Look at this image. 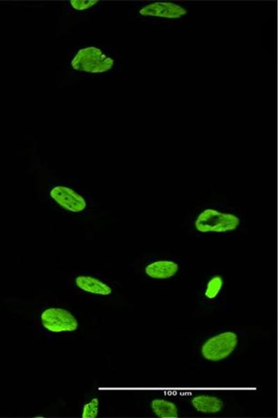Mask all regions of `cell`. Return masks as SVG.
<instances>
[{
	"instance_id": "3",
	"label": "cell",
	"mask_w": 279,
	"mask_h": 418,
	"mask_svg": "<svg viewBox=\"0 0 279 418\" xmlns=\"http://www.w3.org/2000/svg\"><path fill=\"white\" fill-rule=\"evenodd\" d=\"M239 344L240 336L237 332L226 331L205 340L200 347V354L208 362H221L230 357Z\"/></svg>"
},
{
	"instance_id": "9",
	"label": "cell",
	"mask_w": 279,
	"mask_h": 418,
	"mask_svg": "<svg viewBox=\"0 0 279 418\" xmlns=\"http://www.w3.org/2000/svg\"><path fill=\"white\" fill-rule=\"evenodd\" d=\"M75 284L81 290L94 295L107 297L112 292L109 286L91 276H78L76 278Z\"/></svg>"
},
{
	"instance_id": "6",
	"label": "cell",
	"mask_w": 279,
	"mask_h": 418,
	"mask_svg": "<svg viewBox=\"0 0 279 418\" xmlns=\"http://www.w3.org/2000/svg\"><path fill=\"white\" fill-rule=\"evenodd\" d=\"M50 196L62 208L73 213L81 212L87 207V202L82 195L64 186L52 189Z\"/></svg>"
},
{
	"instance_id": "7",
	"label": "cell",
	"mask_w": 279,
	"mask_h": 418,
	"mask_svg": "<svg viewBox=\"0 0 279 418\" xmlns=\"http://www.w3.org/2000/svg\"><path fill=\"white\" fill-rule=\"evenodd\" d=\"M139 12L143 17L167 19H179L187 14L185 8L172 3H155L144 7Z\"/></svg>"
},
{
	"instance_id": "5",
	"label": "cell",
	"mask_w": 279,
	"mask_h": 418,
	"mask_svg": "<svg viewBox=\"0 0 279 418\" xmlns=\"http://www.w3.org/2000/svg\"><path fill=\"white\" fill-rule=\"evenodd\" d=\"M40 320L44 329L55 333L73 332L78 327L76 317L62 308H48L42 313Z\"/></svg>"
},
{
	"instance_id": "4",
	"label": "cell",
	"mask_w": 279,
	"mask_h": 418,
	"mask_svg": "<svg viewBox=\"0 0 279 418\" xmlns=\"http://www.w3.org/2000/svg\"><path fill=\"white\" fill-rule=\"evenodd\" d=\"M114 60L96 47L81 49L71 61V67L78 71L103 73L111 70Z\"/></svg>"
},
{
	"instance_id": "10",
	"label": "cell",
	"mask_w": 279,
	"mask_h": 418,
	"mask_svg": "<svg viewBox=\"0 0 279 418\" xmlns=\"http://www.w3.org/2000/svg\"><path fill=\"white\" fill-rule=\"evenodd\" d=\"M191 403L195 410L205 414L218 413L223 409L225 405L219 397L206 394L192 397Z\"/></svg>"
},
{
	"instance_id": "11",
	"label": "cell",
	"mask_w": 279,
	"mask_h": 418,
	"mask_svg": "<svg viewBox=\"0 0 279 418\" xmlns=\"http://www.w3.org/2000/svg\"><path fill=\"white\" fill-rule=\"evenodd\" d=\"M151 407L155 415L161 418H176L180 415L177 405L166 399H153Z\"/></svg>"
},
{
	"instance_id": "1",
	"label": "cell",
	"mask_w": 279,
	"mask_h": 418,
	"mask_svg": "<svg viewBox=\"0 0 279 418\" xmlns=\"http://www.w3.org/2000/svg\"><path fill=\"white\" fill-rule=\"evenodd\" d=\"M245 216L228 202L211 200L197 207L187 215L185 228L192 236L244 233Z\"/></svg>"
},
{
	"instance_id": "2",
	"label": "cell",
	"mask_w": 279,
	"mask_h": 418,
	"mask_svg": "<svg viewBox=\"0 0 279 418\" xmlns=\"http://www.w3.org/2000/svg\"><path fill=\"white\" fill-rule=\"evenodd\" d=\"M184 261L178 254L163 252L147 255L143 260L142 272L151 280H171L180 273Z\"/></svg>"
},
{
	"instance_id": "13",
	"label": "cell",
	"mask_w": 279,
	"mask_h": 418,
	"mask_svg": "<svg viewBox=\"0 0 279 418\" xmlns=\"http://www.w3.org/2000/svg\"><path fill=\"white\" fill-rule=\"evenodd\" d=\"M99 3L97 0H71L70 4L75 10L84 11L95 6Z\"/></svg>"
},
{
	"instance_id": "12",
	"label": "cell",
	"mask_w": 279,
	"mask_h": 418,
	"mask_svg": "<svg viewBox=\"0 0 279 418\" xmlns=\"http://www.w3.org/2000/svg\"><path fill=\"white\" fill-rule=\"evenodd\" d=\"M99 410V399L97 398H94L84 406L82 412V417L95 418L98 416Z\"/></svg>"
},
{
	"instance_id": "8",
	"label": "cell",
	"mask_w": 279,
	"mask_h": 418,
	"mask_svg": "<svg viewBox=\"0 0 279 418\" xmlns=\"http://www.w3.org/2000/svg\"><path fill=\"white\" fill-rule=\"evenodd\" d=\"M225 286L226 278L223 273L220 272L208 273L202 285V299L207 304H213L222 297Z\"/></svg>"
}]
</instances>
